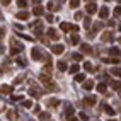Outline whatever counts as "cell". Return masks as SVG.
Returning a JSON list of instances; mask_svg holds the SVG:
<instances>
[{
  "label": "cell",
  "instance_id": "1",
  "mask_svg": "<svg viewBox=\"0 0 121 121\" xmlns=\"http://www.w3.org/2000/svg\"><path fill=\"white\" fill-rule=\"evenodd\" d=\"M60 29H61V31H65V33H70V31H75V34H77V31H78V26H75V24H68V22H61V24H60Z\"/></svg>",
  "mask_w": 121,
  "mask_h": 121
},
{
  "label": "cell",
  "instance_id": "2",
  "mask_svg": "<svg viewBox=\"0 0 121 121\" xmlns=\"http://www.w3.org/2000/svg\"><path fill=\"white\" fill-rule=\"evenodd\" d=\"M31 56H33V60H36V61H38V60H41V58H44L39 48H33V51H31Z\"/></svg>",
  "mask_w": 121,
  "mask_h": 121
},
{
  "label": "cell",
  "instance_id": "3",
  "mask_svg": "<svg viewBox=\"0 0 121 121\" xmlns=\"http://www.w3.org/2000/svg\"><path fill=\"white\" fill-rule=\"evenodd\" d=\"M85 10H87V14H95V10H97V4H95V2H89L87 7H85Z\"/></svg>",
  "mask_w": 121,
  "mask_h": 121
},
{
  "label": "cell",
  "instance_id": "4",
  "mask_svg": "<svg viewBox=\"0 0 121 121\" xmlns=\"http://www.w3.org/2000/svg\"><path fill=\"white\" fill-rule=\"evenodd\" d=\"M48 38H51L53 41H56V39L60 38V34H58V31H56L55 27H50V29H48Z\"/></svg>",
  "mask_w": 121,
  "mask_h": 121
},
{
  "label": "cell",
  "instance_id": "5",
  "mask_svg": "<svg viewBox=\"0 0 121 121\" xmlns=\"http://www.w3.org/2000/svg\"><path fill=\"white\" fill-rule=\"evenodd\" d=\"M101 111H104V112H106V114H109V116H112V114L116 112L111 106H108V104H101Z\"/></svg>",
  "mask_w": 121,
  "mask_h": 121
},
{
  "label": "cell",
  "instance_id": "6",
  "mask_svg": "<svg viewBox=\"0 0 121 121\" xmlns=\"http://www.w3.org/2000/svg\"><path fill=\"white\" fill-rule=\"evenodd\" d=\"M29 94L33 95V97H41L43 91H41V89H38V87H31V89H29Z\"/></svg>",
  "mask_w": 121,
  "mask_h": 121
},
{
  "label": "cell",
  "instance_id": "7",
  "mask_svg": "<svg viewBox=\"0 0 121 121\" xmlns=\"http://www.w3.org/2000/svg\"><path fill=\"white\" fill-rule=\"evenodd\" d=\"M12 48H10V53L12 55H15V53H19V51H22V44H17V43H15V41H12Z\"/></svg>",
  "mask_w": 121,
  "mask_h": 121
},
{
  "label": "cell",
  "instance_id": "8",
  "mask_svg": "<svg viewBox=\"0 0 121 121\" xmlns=\"http://www.w3.org/2000/svg\"><path fill=\"white\" fill-rule=\"evenodd\" d=\"M63 50H65V48H63V44H53V48H51V51L56 53V55H61Z\"/></svg>",
  "mask_w": 121,
  "mask_h": 121
},
{
  "label": "cell",
  "instance_id": "9",
  "mask_svg": "<svg viewBox=\"0 0 121 121\" xmlns=\"http://www.w3.org/2000/svg\"><path fill=\"white\" fill-rule=\"evenodd\" d=\"M14 91V85H2L0 87V92H4V94H12Z\"/></svg>",
  "mask_w": 121,
  "mask_h": 121
},
{
  "label": "cell",
  "instance_id": "10",
  "mask_svg": "<svg viewBox=\"0 0 121 121\" xmlns=\"http://www.w3.org/2000/svg\"><path fill=\"white\" fill-rule=\"evenodd\" d=\"M87 106H94L95 102H97V97H94V95H89V97H85V101H84Z\"/></svg>",
  "mask_w": 121,
  "mask_h": 121
},
{
  "label": "cell",
  "instance_id": "11",
  "mask_svg": "<svg viewBox=\"0 0 121 121\" xmlns=\"http://www.w3.org/2000/svg\"><path fill=\"white\" fill-rule=\"evenodd\" d=\"M112 36H114V34H112V31H106V33H102V41H111V39H112Z\"/></svg>",
  "mask_w": 121,
  "mask_h": 121
},
{
  "label": "cell",
  "instance_id": "12",
  "mask_svg": "<svg viewBox=\"0 0 121 121\" xmlns=\"http://www.w3.org/2000/svg\"><path fill=\"white\" fill-rule=\"evenodd\" d=\"M15 17H17L19 21H27V19H29V14H27L26 10H22V12H19L17 15H15Z\"/></svg>",
  "mask_w": 121,
  "mask_h": 121
},
{
  "label": "cell",
  "instance_id": "13",
  "mask_svg": "<svg viewBox=\"0 0 121 121\" xmlns=\"http://www.w3.org/2000/svg\"><path fill=\"white\" fill-rule=\"evenodd\" d=\"M43 12H44V9H43L41 5H36L34 9H33V14L34 15H43Z\"/></svg>",
  "mask_w": 121,
  "mask_h": 121
},
{
  "label": "cell",
  "instance_id": "14",
  "mask_svg": "<svg viewBox=\"0 0 121 121\" xmlns=\"http://www.w3.org/2000/svg\"><path fill=\"white\" fill-rule=\"evenodd\" d=\"M104 63H112V65H118L119 63V58H101Z\"/></svg>",
  "mask_w": 121,
  "mask_h": 121
},
{
  "label": "cell",
  "instance_id": "15",
  "mask_svg": "<svg viewBox=\"0 0 121 121\" xmlns=\"http://www.w3.org/2000/svg\"><path fill=\"white\" fill-rule=\"evenodd\" d=\"M108 14H109V9H108V7H102V9L99 10V15H101V19H106V17H108Z\"/></svg>",
  "mask_w": 121,
  "mask_h": 121
},
{
  "label": "cell",
  "instance_id": "16",
  "mask_svg": "<svg viewBox=\"0 0 121 121\" xmlns=\"http://www.w3.org/2000/svg\"><path fill=\"white\" fill-rule=\"evenodd\" d=\"M111 87L114 89V91L121 92V82H119V80H114V82H111Z\"/></svg>",
  "mask_w": 121,
  "mask_h": 121
},
{
  "label": "cell",
  "instance_id": "17",
  "mask_svg": "<svg viewBox=\"0 0 121 121\" xmlns=\"http://www.w3.org/2000/svg\"><path fill=\"white\" fill-rule=\"evenodd\" d=\"M92 87H94V80H85V82H84V89H85V91H91Z\"/></svg>",
  "mask_w": 121,
  "mask_h": 121
},
{
  "label": "cell",
  "instance_id": "18",
  "mask_svg": "<svg viewBox=\"0 0 121 121\" xmlns=\"http://www.w3.org/2000/svg\"><path fill=\"white\" fill-rule=\"evenodd\" d=\"M80 50H82V53H91L92 48H91V44H80Z\"/></svg>",
  "mask_w": 121,
  "mask_h": 121
},
{
  "label": "cell",
  "instance_id": "19",
  "mask_svg": "<svg viewBox=\"0 0 121 121\" xmlns=\"http://www.w3.org/2000/svg\"><path fill=\"white\" fill-rule=\"evenodd\" d=\"M70 41H72V44H78V43H80V36H78V34H72Z\"/></svg>",
  "mask_w": 121,
  "mask_h": 121
},
{
  "label": "cell",
  "instance_id": "20",
  "mask_svg": "<svg viewBox=\"0 0 121 121\" xmlns=\"http://www.w3.org/2000/svg\"><path fill=\"white\" fill-rule=\"evenodd\" d=\"M78 72H80V67L77 65V63H73V65L70 67V73H73V75H75V73H78Z\"/></svg>",
  "mask_w": 121,
  "mask_h": 121
},
{
  "label": "cell",
  "instance_id": "21",
  "mask_svg": "<svg viewBox=\"0 0 121 121\" xmlns=\"http://www.w3.org/2000/svg\"><path fill=\"white\" fill-rule=\"evenodd\" d=\"M56 67H58L60 72H65V70H67V63H65V61H58V63H56Z\"/></svg>",
  "mask_w": 121,
  "mask_h": 121
},
{
  "label": "cell",
  "instance_id": "22",
  "mask_svg": "<svg viewBox=\"0 0 121 121\" xmlns=\"http://www.w3.org/2000/svg\"><path fill=\"white\" fill-rule=\"evenodd\" d=\"M46 89H48V91H58V87H56L55 82H48L46 84Z\"/></svg>",
  "mask_w": 121,
  "mask_h": 121
},
{
  "label": "cell",
  "instance_id": "23",
  "mask_svg": "<svg viewBox=\"0 0 121 121\" xmlns=\"http://www.w3.org/2000/svg\"><path fill=\"white\" fill-rule=\"evenodd\" d=\"M109 53L112 55V58H114V56H119V55H121V51L118 50V48H109Z\"/></svg>",
  "mask_w": 121,
  "mask_h": 121
},
{
  "label": "cell",
  "instance_id": "24",
  "mask_svg": "<svg viewBox=\"0 0 121 121\" xmlns=\"http://www.w3.org/2000/svg\"><path fill=\"white\" fill-rule=\"evenodd\" d=\"M7 118H9V119H17V114H15V111L9 109V111H7Z\"/></svg>",
  "mask_w": 121,
  "mask_h": 121
},
{
  "label": "cell",
  "instance_id": "25",
  "mask_svg": "<svg viewBox=\"0 0 121 121\" xmlns=\"http://www.w3.org/2000/svg\"><path fill=\"white\" fill-rule=\"evenodd\" d=\"M39 119H41V121H48V119H50V112H39Z\"/></svg>",
  "mask_w": 121,
  "mask_h": 121
},
{
  "label": "cell",
  "instance_id": "26",
  "mask_svg": "<svg viewBox=\"0 0 121 121\" xmlns=\"http://www.w3.org/2000/svg\"><path fill=\"white\" fill-rule=\"evenodd\" d=\"M75 80H77V82H85V73H77Z\"/></svg>",
  "mask_w": 121,
  "mask_h": 121
},
{
  "label": "cell",
  "instance_id": "27",
  "mask_svg": "<svg viewBox=\"0 0 121 121\" xmlns=\"http://www.w3.org/2000/svg\"><path fill=\"white\" fill-rule=\"evenodd\" d=\"M58 104H60V101H58V99H50V101H48V106H51V108L58 106Z\"/></svg>",
  "mask_w": 121,
  "mask_h": 121
},
{
  "label": "cell",
  "instance_id": "28",
  "mask_svg": "<svg viewBox=\"0 0 121 121\" xmlns=\"http://www.w3.org/2000/svg\"><path fill=\"white\" fill-rule=\"evenodd\" d=\"M84 68H85L87 72H91V70H94V67H92V63H91V61H85V63H84Z\"/></svg>",
  "mask_w": 121,
  "mask_h": 121
},
{
  "label": "cell",
  "instance_id": "29",
  "mask_svg": "<svg viewBox=\"0 0 121 121\" xmlns=\"http://www.w3.org/2000/svg\"><path fill=\"white\" fill-rule=\"evenodd\" d=\"M91 24H92L91 17H85V21H84V27H85V29H89V27H91Z\"/></svg>",
  "mask_w": 121,
  "mask_h": 121
},
{
  "label": "cell",
  "instance_id": "30",
  "mask_svg": "<svg viewBox=\"0 0 121 121\" xmlns=\"http://www.w3.org/2000/svg\"><path fill=\"white\" fill-rule=\"evenodd\" d=\"M112 75H118V77H121V68L118 67V68H112V70H109Z\"/></svg>",
  "mask_w": 121,
  "mask_h": 121
},
{
  "label": "cell",
  "instance_id": "31",
  "mask_svg": "<svg viewBox=\"0 0 121 121\" xmlns=\"http://www.w3.org/2000/svg\"><path fill=\"white\" fill-rule=\"evenodd\" d=\"M17 5H19V9H26V7H27V2H26V0H19Z\"/></svg>",
  "mask_w": 121,
  "mask_h": 121
},
{
  "label": "cell",
  "instance_id": "32",
  "mask_svg": "<svg viewBox=\"0 0 121 121\" xmlns=\"http://www.w3.org/2000/svg\"><path fill=\"white\" fill-rule=\"evenodd\" d=\"M78 5H80L78 0H72V2H70V7H72V9H78Z\"/></svg>",
  "mask_w": 121,
  "mask_h": 121
},
{
  "label": "cell",
  "instance_id": "33",
  "mask_svg": "<svg viewBox=\"0 0 121 121\" xmlns=\"http://www.w3.org/2000/svg\"><path fill=\"white\" fill-rule=\"evenodd\" d=\"M39 80H41V82H44V84H48V80H50V75H46V73H43L41 77H39Z\"/></svg>",
  "mask_w": 121,
  "mask_h": 121
},
{
  "label": "cell",
  "instance_id": "34",
  "mask_svg": "<svg viewBox=\"0 0 121 121\" xmlns=\"http://www.w3.org/2000/svg\"><path fill=\"white\" fill-rule=\"evenodd\" d=\"M72 58H73L75 61H80V60H82V55H80V53H73V55H72Z\"/></svg>",
  "mask_w": 121,
  "mask_h": 121
},
{
  "label": "cell",
  "instance_id": "35",
  "mask_svg": "<svg viewBox=\"0 0 121 121\" xmlns=\"http://www.w3.org/2000/svg\"><path fill=\"white\" fill-rule=\"evenodd\" d=\"M101 27H102V22H95V24H94V27H92V31H99Z\"/></svg>",
  "mask_w": 121,
  "mask_h": 121
},
{
  "label": "cell",
  "instance_id": "36",
  "mask_svg": "<svg viewBox=\"0 0 121 121\" xmlns=\"http://www.w3.org/2000/svg\"><path fill=\"white\" fill-rule=\"evenodd\" d=\"M97 91H99V92H106V85H104V84L101 82V84L97 85Z\"/></svg>",
  "mask_w": 121,
  "mask_h": 121
},
{
  "label": "cell",
  "instance_id": "37",
  "mask_svg": "<svg viewBox=\"0 0 121 121\" xmlns=\"http://www.w3.org/2000/svg\"><path fill=\"white\" fill-rule=\"evenodd\" d=\"M22 106H24V108H31V106H33V101H24Z\"/></svg>",
  "mask_w": 121,
  "mask_h": 121
},
{
  "label": "cell",
  "instance_id": "38",
  "mask_svg": "<svg viewBox=\"0 0 121 121\" xmlns=\"http://www.w3.org/2000/svg\"><path fill=\"white\" fill-rule=\"evenodd\" d=\"M48 9H51V10H55V9H60V7H58V5H55L53 2H50V4H48Z\"/></svg>",
  "mask_w": 121,
  "mask_h": 121
},
{
  "label": "cell",
  "instance_id": "39",
  "mask_svg": "<svg viewBox=\"0 0 121 121\" xmlns=\"http://www.w3.org/2000/svg\"><path fill=\"white\" fill-rule=\"evenodd\" d=\"M46 21H48V22H53V21H55V15H53V14H48V15H46Z\"/></svg>",
  "mask_w": 121,
  "mask_h": 121
},
{
  "label": "cell",
  "instance_id": "40",
  "mask_svg": "<svg viewBox=\"0 0 121 121\" xmlns=\"http://www.w3.org/2000/svg\"><path fill=\"white\" fill-rule=\"evenodd\" d=\"M21 99H22V95H12V97H10V101H14V102H17Z\"/></svg>",
  "mask_w": 121,
  "mask_h": 121
},
{
  "label": "cell",
  "instance_id": "41",
  "mask_svg": "<svg viewBox=\"0 0 121 121\" xmlns=\"http://www.w3.org/2000/svg\"><path fill=\"white\" fill-rule=\"evenodd\" d=\"M5 38V27H0V39Z\"/></svg>",
  "mask_w": 121,
  "mask_h": 121
},
{
  "label": "cell",
  "instance_id": "42",
  "mask_svg": "<svg viewBox=\"0 0 121 121\" xmlns=\"http://www.w3.org/2000/svg\"><path fill=\"white\" fill-rule=\"evenodd\" d=\"M114 15H121V5H118L114 9Z\"/></svg>",
  "mask_w": 121,
  "mask_h": 121
},
{
  "label": "cell",
  "instance_id": "43",
  "mask_svg": "<svg viewBox=\"0 0 121 121\" xmlns=\"http://www.w3.org/2000/svg\"><path fill=\"white\" fill-rule=\"evenodd\" d=\"M80 119H82V121H87V119H89V116L85 114V112H80Z\"/></svg>",
  "mask_w": 121,
  "mask_h": 121
},
{
  "label": "cell",
  "instance_id": "44",
  "mask_svg": "<svg viewBox=\"0 0 121 121\" xmlns=\"http://www.w3.org/2000/svg\"><path fill=\"white\" fill-rule=\"evenodd\" d=\"M82 17H84V14H82V12H77V14H75V19H77V21H80Z\"/></svg>",
  "mask_w": 121,
  "mask_h": 121
},
{
  "label": "cell",
  "instance_id": "45",
  "mask_svg": "<svg viewBox=\"0 0 121 121\" xmlns=\"http://www.w3.org/2000/svg\"><path fill=\"white\" fill-rule=\"evenodd\" d=\"M2 51H4V48H2V46H0V53H2Z\"/></svg>",
  "mask_w": 121,
  "mask_h": 121
},
{
  "label": "cell",
  "instance_id": "46",
  "mask_svg": "<svg viewBox=\"0 0 121 121\" xmlns=\"http://www.w3.org/2000/svg\"><path fill=\"white\" fill-rule=\"evenodd\" d=\"M0 77H2V68H0Z\"/></svg>",
  "mask_w": 121,
  "mask_h": 121
},
{
  "label": "cell",
  "instance_id": "47",
  "mask_svg": "<svg viewBox=\"0 0 121 121\" xmlns=\"http://www.w3.org/2000/svg\"><path fill=\"white\" fill-rule=\"evenodd\" d=\"M108 121H116V119H108Z\"/></svg>",
  "mask_w": 121,
  "mask_h": 121
},
{
  "label": "cell",
  "instance_id": "48",
  "mask_svg": "<svg viewBox=\"0 0 121 121\" xmlns=\"http://www.w3.org/2000/svg\"><path fill=\"white\" fill-rule=\"evenodd\" d=\"M118 41H119V43H121V38H119V39H118Z\"/></svg>",
  "mask_w": 121,
  "mask_h": 121
},
{
  "label": "cell",
  "instance_id": "49",
  "mask_svg": "<svg viewBox=\"0 0 121 121\" xmlns=\"http://www.w3.org/2000/svg\"><path fill=\"white\" fill-rule=\"evenodd\" d=\"M119 31H121V24H119Z\"/></svg>",
  "mask_w": 121,
  "mask_h": 121
},
{
  "label": "cell",
  "instance_id": "50",
  "mask_svg": "<svg viewBox=\"0 0 121 121\" xmlns=\"http://www.w3.org/2000/svg\"><path fill=\"white\" fill-rule=\"evenodd\" d=\"M0 19H2V14H0Z\"/></svg>",
  "mask_w": 121,
  "mask_h": 121
}]
</instances>
